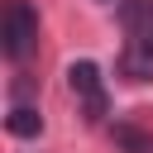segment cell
<instances>
[{
	"label": "cell",
	"instance_id": "1",
	"mask_svg": "<svg viewBox=\"0 0 153 153\" xmlns=\"http://www.w3.org/2000/svg\"><path fill=\"white\" fill-rule=\"evenodd\" d=\"M33 43H38V14H33V5H29V0H10V5H5V29H0L5 57L24 62V57L33 53Z\"/></svg>",
	"mask_w": 153,
	"mask_h": 153
},
{
	"label": "cell",
	"instance_id": "2",
	"mask_svg": "<svg viewBox=\"0 0 153 153\" xmlns=\"http://www.w3.org/2000/svg\"><path fill=\"white\" fill-rule=\"evenodd\" d=\"M67 86H72V96H81L86 100V120H100L105 115V91H100V67L96 62H72L67 67Z\"/></svg>",
	"mask_w": 153,
	"mask_h": 153
},
{
	"label": "cell",
	"instance_id": "3",
	"mask_svg": "<svg viewBox=\"0 0 153 153\" xmlns=\"http://www.w3.org/2000/svg\"><path fill=\"white\" fill-rule=\"evenodd\" d=\"M120 76L124 81H153V43L148 38H139L120 53Z\"/></svg>",
	"mask_w": 153,
	"mask_h": 153
},
{
	"label": "cell",
	"instance_id": "4",
	"mask_svg": "<svg viewBox=\"0 0 153 153\" xmlns=\"http://www.w3.org/2000/svg\"><path fill=\"white\" fill-rule=\"evenodd\" d=\"M120 24H124L134 38H143V33L153 29V0H120Z\"/></svg>",
	"mask_w": 153,
	"mask_h": 153
},
{
	"label": "cell",
	"instance_id": "5",
	"mask_svg": "<svg viewBox=\"0 0 153 153\" xmlns=\"http://www.w3.org/2000/svg\"><path fill=\"white\" fill-rule=\"evenodd\" d=\"M5 129H10L14 139H33V134L43 129V115H38L33 105H14V110L5 115Z\"/></svg>",
	"mask_w": 153,
	"mask_h": 153
},
{
	"label": "cell",
	"instance_id": "6",
	"mask_svg": "<svg viewBox=\"0 0 153 153\" xmlns=\"http://www.w3.org/2000/svg\"><path fill=\"white\" fill-rule=\"evenodd\" d=\"M115 148L120 153H153V134L124 120V124H115Z\"/></svg>",
	"mask_w": 153,
	"mask_h": 153
},
{
	"label": "cell",
	"instance_id": "7",
	"mask_svg": "<svg viewBox=\"0 0 153 153\" xmlns=\"http://www.w3.org/2000/svg\"><path fill=\"white\" fill-rule=\"evenodd\" d=\"M143 38H148V43H153V29H148V33H143Z\"/></svg>",
	"mask_w": 153,
	"mask_h": 153
}]
</instances>
